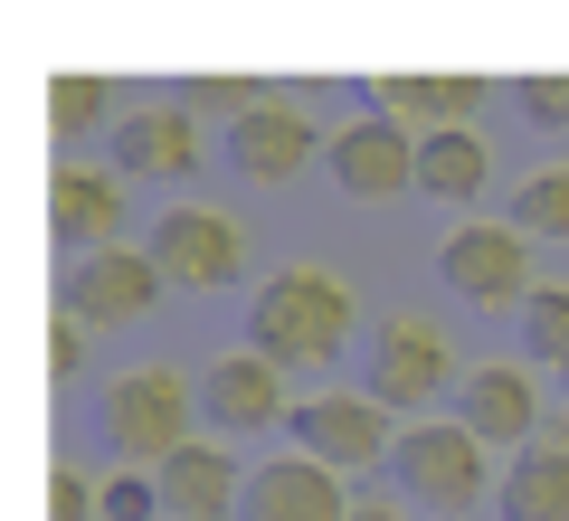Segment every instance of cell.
I'll use <instances>...</instances> for the list:
<instances>
[{"label":"cell","mask_w":569,"mask_h":521,"mask_svg":"<svg viewBox=\"0 0 569 521\" xmlns=\"http://www.w3.org/2000/svg\"><path fill=\"white\" fill-rule=\"evenodd\" d=\"M171 104H190V114H228V123H247L266 104V86L257 77H181L171 86Z\"/></svg>","instance_id":"23"},{"label":"cell","mask_w":569,"mask_h":521,"mask_svg":"<svg viewBox=\"0 0 569 521\" xmlns=\"http://www.w3.org/2000/svg\"><path fill=\"white\" fill-rule=\"evenodd\" d=\"M48 521H104V474H86V464H48Z\"/></svg>","instance_id":"24"},{"label":"cell","mask_w":569,"mask_h":521,"mask_svg":"<svg viewBox=\"0 0 569 521\" xmlns=\"http://www.w3.org/2000/svg\"><path fill=\"white\" fill-rule=\"evenodd\" d=\"M190 171H200V114L190 104H142V114L114 123V181L181 190Z\"/></svg>","instance_id":"13"},{"label":"cell","mask_w":569,"mask_h":521,"mask_svg":"<svg viewBox=\"0 0 569 521\" xmlns=\"http://www.w3.org/2000/svg\"><path fill=\"white\" fill-rule=\"evenodd\" d=\"M456 380H466V370H456V341L437 332L427 313H380V341H370V380H361V389L389 408V418L437 408Z\"/></svg>","instance_id":"4"},{"label":"cell","mask_w":569,"mask_h":521,"mask_svg":"<svg viewBox=\"0 0 569 521\" xmlns=\"http://www.w3.org/2000/svg\"><path fill=\"white\" fill-rule=\"evenodd\" d=\"M493 190V142L475 123H447V133H418V200L437 209H475Z\"/></svg>","instance_id":"17"},{"label":"cell","mask_w":569,"mask_h":521,"mask_svg":"<svg viewBox=\"0 0 569 521\" xmlns=\"http://www.w3.org/2000/svg\"><path fill=\"white\" fill-rule=\"evenodd\" d=\"M86 332H96V322H77V313H67V303H58V313H48V380H77V370H86Z\"/></svg>","instance_id":"26"},{"label":"cell","mask_w":569,"mask_h":521,"mask_svg":"<svg viewBox=\"0 0 569 521\" xmlns=\"http://www.w3.org/2000/svg\"><path fill=\"white\" fill-rule=\"evenodd\" d=\"M200 408L219 437H257V427H295V380L266 351H219L200 370Z\"/></svg>","instance_id":"12"},{"label":"cell","mask_w":569,"mask_h":521,"mask_svg":"<svg viewBox=\"0 0 569 521\" xmlns=\"http://www.w3.org/2000/svg\"><path fill=\"white\" fill-rule=\"evenodd\" d=\"M323 171H332V190H342V200H361V209L418 200V133H408L399 114H361V123H342V133H332Z\"/></svg>","instance_id":"7"},{"label":"cell","mask_w":569,"mask_h":521,"mask_svg":"<svg viewBox=\"0 0 569 521\" xmlns=\"http://www.w3.org/2000/svg\"><path fill=\"white\" fill-rule=\"evenodd\" d=\"M389 483H399L408 502H427V512H475V502L503 493V474H493V445L475 437L466 418H418V427H399Z\"/></svg>","instance_id":"3"},{"label":"cell","mask_w":569,"mask_h":521,"mask_svg":"<svg viewBox=\"0 0 569 521\" xmlns=\"http://www.w3.org/2000/svg\"><path fill=\"white\" fill-rule=\"evenodd\" d=\"M152 483H162V521H228L247 502V464L228 445H209V437H190Z\"/></svg>","instance_id":"16"},{"label":"cell","mask_w":569,"mask_h":521,"mask_svg":"<svg viewBox=\"0 0 569 521\" xmlns=\"http://www.w3.org/2000/svg\"><path fill=\"white\" fill-rule=\"evenodd\" d=\"M313 152H332V142H323V123H313L295 96H266L247 123H228V171H238V181H257V190L305 181Z\"/></svg>","instance_id":"9"},{"label":"cell","mask_w":569,"mask_h":521,"mask_svg":"<svg viewBox=\"0 0 569 521\" xmlns=\"http://www.w3.org/2000/svg\"><path fill=\"white\" fill-rule=\"evenodd\" d=\"M104 521H162V483L142 474V464L104 474Z\"/></svg>","instance_id":"25"},{"label":"cell","mask_w":569,"mask_h":521,"mask_svg":"<svg viewBox=\"0 0 569 521\" xmlns=\"http://www.w3.org/2000/svg\"><path fill=\"white\" fill-rule=\"evenodd\" d=\"M522 341H531V370H550V380L569 389V284H531Z\"/></svg>","instance_id":"22"},{"label":"cell","mask_w":569,"mask_h":521,"mask_svg":"<svg viewBox=\"0 0 569 521\" xmlns=\"http://www.w3.org/2000/svg\"><path fill=\"white\" fill-rule=\"evenodd\" d=\"M512 228L531 247H560L569 238V161H531L522 190H512Z\"/></svg>","instance_id":"21"},{"label":"cell","mask_w":569,"mask_h":521,"mask_svg":"<svg viewBox=\"0 0 569 521\" xmlns=\"http://www.w3.org/2000/svg\"><path fill=\"white\" fill-rule=\"evenodd\" d=\"M162 294H171V275L152 265V247H104V257H77V275H67V313L96 322V332L142 322Z\"/></svg>","instance_id":"10"},{"label":"cell","mask_w":569,"mask_h":521,"mask_svg":"<svg viewBox=\"0 0 569 521\" xmlns=\"http://www.w3.org/2000/svg\"><path fill=\"white\" fill-rule=\"evenodd\" d=\"M437 275H447V294L456 303H512L522 313L531 303V238L512 219H456L447 228V247H437Z\"/></svg>","instance_id":"5"},{"label":"cell","mask_w":569,"mask_h":521,"mask_svg":"<svg viewBox=\"0 0 569 521\" xmlns=\"http://www.w3.org/2000/svg\"><path fill=\"white\" fill-rule=\"evenodd\" d=\"M493 104V86L485 77H380L370 86V114H418L427 133H447V123H466V114H485Z\"/></svg>","instance_id":"18"},{"label":"cell","mask_w":569,"mask_h":521,"mask_svg":"<svg viewBox=\"0 0 569 521\" xmlns=\"http://www.w3.org/2000/svg\"><path fill=\"white\" fill-rule=\"evenodd\" d=\"M512 104H522L541 133H569V77H522V86H512Z\"/></svg>","instance_id":"27"},{"label":"cell","mask_w":569,"mask_h":521,"mask_svg":"<svg viewBox=\"0 0 569 521\" xmlns=\"http://www.w3.org/2000/svg\"><path fill=\"white\" fill-rule=\"evenodd\" d=\"M247 351H266V361L295 380V370H332L351 351V284L332 275V265H276V275L257 284V303H247Z\"/></svg>","instance_id":"1"},{"label":"cell","mask_w":569,"mask_h":521,"mask_svg":"<svg viewBox=\"0 0 569 521\" xmlns=\"http://www.w3.org/2000/svg\"><path fill=\"white\" fill-rule=\"evenodd\" d=\"M456 418H466L475 437L493 445V455H522V445L550 437V408H541V389H531L522 361H485V370H466V380H456Z\"/></svg>","instance_id":"11"},{"label":"cell","mask_w":569,"mask_h":521,"mask_svg":"<svg viewBox=\"0 0 569 521\" xmlns=\"http://www.w3.org/2000/svg\"><path fill=\"white\" fill-rule=\"evenodd\" d=\"M295 455L332 464V474H361V464L399 455V427H389V408L370 399V389H313V399L295 408Z\"/></svg>","instance_id":"6"},{"label":"cell","mask_w":569,"mask_h":521,"mask_svg":"<svg viewBox=\"0 0 569 521\" xmlns=\"http://www.w3.org/2000/svg\"><path fill=\"white\" fill-rule=\"evenodd\" d=\"M351 521H399V502H351Z\"/></svg>","instance_id":"28"},{"label":"cell","mask_w":569,"mask_h":521,"mask_svg":"<svg viewBox=\"0 0 569 521\" xmlns=\"http://www.w3.org/2000/svg\"><path fill=\"white\" fill-rule=\"evenodd\" d=\"M96 418H104V445H114L123 464L162 474V464L200 437L209 408H200V380H181V370H162V361H142V370H114V380L96 389Z\"/></svg>","instance_id":"2"},{"label":"cell","mask_w":569,"mask_h":521,"mask_svg":"<svg viewBox=\"0 0 569 521\" xmlns=\"http://www.w3.org/2000/svg\"><path fill=\"white\" fill-rule=\"evenodd\" d=\"M550 445H560V455H569V399L550 408Z\"/></svg>","instance_id":"29"},{"label":"cell","mask_w":569,"mask_h":521,"mask_svg":"<svg viewBox=\"0 0 569 521\" xmlns=\"http://www.w3.org/2000/svg\"><path fill=\"white\" fill-rule=\"evenodd\" d=\"M238 521H351V493H342V474L313 464V455H266V464H247Z\"/></svg>","instance_id":"14"},{"label":"cell","mask_w":569,"mask_h":521,"mask_svg":"<svg viewBox=\"0 0 569 521\" xmlns=\"http://www.w3.org/2000/svg\"><path fill=\"white\" fill-rule=\"evenodd\" d=\"M493 502H503V521H569V455L550 437L522 445V455L503 464V493Z\"/></svg>","instance_id":"19"},{"label":"cell","mask_w":569,"mask_h":521,"mask_svg":"<svg viewBox=\"0 0 569 521\" xmlns=\"http://www.w3.org/2000/svg\"><path fill=\"white\" fill-rule=\"evenodd\" d=\"M152 265H162L171 284H190V294H219V284H238V265H247V228L228 219V209L171 200L162 219H152Z\"/></svg>","instance_id":"8"},{"label":"cell","mask_w":569,"mask_h":521,"mask_svg":"<svg viewBox=\"0 0 569 521\" xmlns=\"http://www.w3.org/2000/svg\"><path fill=\"white\" fill-rule=\"evenodd\" d=\"M114 123H123V96H114V77H48V133H58V142L114 133Z\"/></svg>","instance_id":"20"},{"label":"cell","mask_w":569,"mask_h":521,"mask_svg":"<svg viewBox=\"0 0 569 521\" xmlns=\"http://www.w3.org/2000/svg\"><path fill=\"white\" fill-rule=\"evenodd\" d=\"M114 228H123V181L96 171V161H58V171H48V238H58L67 257H104Z\"/></svg>","instance_id":"15"}]
</instances>
